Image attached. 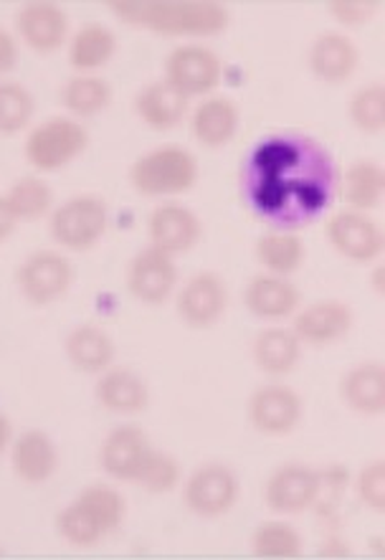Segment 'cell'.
Listing matches in <instances>:
<instances>
[{
    "mask_svg": "<svg viewBox=\"0 0 385 560\" xmlns=\"http://www.w3.org/2000/svg\"><path fill=\"white\" fill-rule=\"evenodd\" d=\"M109 231V206L96 194L71 196L48 215V234L63 252H92Z\"/></svg>",
    "mask_w": 385,
    "mask_h": 560,
    "instance_id": "5",
    "label": "cell"
},
{
    "mask_svg": "<svg viewBox=\"0 0 385 560\" xmlns=\"http://www.w3.org/2000/svg\"><path fill=\"white\" fill-rule=\"evenodd\" d=\"M178 282L180 271L175 256L160 252L150 244L132 256L125 271V287L130 298L148 307L165 305L178 290Z\"/></svg>",
    "mask_w": 385,
    "mask_h": 560,
    "instance_id": "11",
    "label": "cell"
},
{
    "mask_svg": "<svg viewBox=\"0 0 385 560\" xmlns=\"http://www.w3.org/2000/svg\"><path fill=\"white\" fill-rule=\"evenodd\" d=\"M254 256L267 275L292 277L307 261V246L294 231H275L256 238Z\"/></svg>",
    "mask_w": 385,
    "mask_h": 560,
    "instance_id": "29",
    "label": "cell"
},
{
    "mask_svg": "<svg viewBox=\"0 0 385 560\" xmlns=\"http://www.w3.org/2000/svg\"><path fill=\"white\" fill-rule=\"evenodd\" d=\"M381 279H383V267L378 264V267H375V277H373V287H375V292H378V294H383V282H381Z\"/></svg>",
    "mask_w": 385,
    "mask_h": 560,
    "instance_id": "43",
    "label": "cell"
},
{
    "mask_svg": "<svg viewBox=\"0 0 385 560\" xmlns=\"http://www.w3.org/2000/svg\"><path fill=\"white\" fill-rule=\"evenodd\" d=\"M241 485L236 471L221 462L200 464L183 482V502L192 515L215 520L236 508Z\"/></svg>",
    "mask_w": 385,
    "mask_h": 560,
    "instance_id": "8",
    "label": "cell"
},
{
    "mask_svg": "<svg viewBox=\"0 0 385 560\" xmlns=\"http://www.w3.org/2000/svg\"><path fill=\"white\" fill-rule=\"evenodd\" d=\"M325 236L335 254L352 264H378L385 252L381 223L371 213L350 211V208H342L325 221Z\"/></svg>",
    "mask_w": 385,
    "mask_h": 560,
    "instance_id": "10",
    "label": "cell"
},
{
    "mask_svg": "<svg viewBox=\"0 0 385 560\" xmlns=\"http://www.w3.org/2000/svg\"><path fill=\"white\" fill-rule=\"evenodd\" d=\"M15 284L28 305L51 307L67 298L74 284V264L59 249H38L23 259Z\"/></svg>",
    "mask_w": 385,
    "mask_h": 560,
    "instance_id": "7",
    "label": "cell"
},
{
    "mask_svg": "<svg viewBox=\"0 0 385 560\" xmlns=\"http://www.w3.org/2000/svg\"><path fill=\"white\" fill-rule=\"evenodd\" d=\"M11 442H13V423L5 413H0V457L11 450Z\"/></svg>",
    "mask_w": 385,
    "mask_h": 560,
    "instance_id": "42",
    "label": "cell"
},
{
    "mask_svg": "<svg viewBox=\"0 0 385 560\" xmlns=\"http://www.w3.org/2000/svg\"><path fill=\"white\" fill-rule=\"evenodd\" d=\"M8 457H11V469L15 479H21L28 487L46 485L48 479H54L61 464L59 446L42 429H28L23 434L13 436Z\"/></svg>",
    "mask_w": 385,
    "mask_h": 560,
    "instance_id": "18",
    "label": "cell"
},
{
    "mask_svg": "<svg viewBox=\"0 0 385 560\" xmlns=\"http://www.w3.org/2000/svg\"><path fill=\"white\" fill-rule=\"evenodd\" d=\"M104 533L119 530L127 517V500L115 485H90L74 498Z\"/></svg>",
    "mask_w": 385,
    "mask_h": 560,
    "instance_id": "33",
    "label": "cell"
},
{
    "mask_svg": "<svg viewBox=\"0 0 385 560\" xmlns=\"http://www.w3.org/2000/svg\"><path fill=\"white\" fill-rule=\"evenodd\" d=\"M302 340L292 327L269 325L252 342V360L269 378H287L302 360Z\"/></svg>",
    "mask_w": 385,
    "mask_h": 560,
    "instance_id": "26",
    "label": "cell"
},
{
    "mask_svg": "<svg viewBox=\"0 0 385 560\" xmlns=\"http://www.w3.org/2000/svg\"><path fill=\"white\" fill-rule=\"evenodd\" d=\"M163 79L183 97H211L223 82V61L211 46L200 42L178 44L165 56Z\"/></svg>",
    "mask_w": 385,
    "mask_h": 560,
    "instance_id": "6",
    "label": "cell"
},
{
    "mask_svg": "<svg viewBox=\"0 0 385 560\" xmlns=\"http://www.w3.org/2000/svg\"><path fill=\"white\" fill-rule=\"evenodd\" d=\"M112 100H115V90L100 74H74L67 79V84L59 92L61 107L67 109L69 117L79 119V122L107 112Z\"/></svg>",
    "mask_w": 385,
    "mask_h": 560,
    "instance_id": "30",
    "label": "cell"
},
{
    "mask_svg": "<svg viewBox=\"0 0 385 560\" xmlns=\"http://www.w3.org/2000/svg\"><path fill=\"white\" fill-rule=\"evenodd\" d=\"M94 398L104 411L115 416H138L150 406V386L130 368L112 365L96 375Z\"/></svg>",
    "mask_w": 385,
    "mask_h": 560,
    "instance_id": "21",
    "label": "cell"
},
{
    "mask_svg": "<svg viewBox=\"0 0 385 560\" xmlns=\"http://www.w3.org/2000/svg\"><path fill=\"white\" fill-rule=\"evenodd\" d=\"M241 125L238 104L226 94H211L190 112V132L203 148H226L236 138Z\"/></svg>",
    "mask_w": 385,
    "mask_h": 560,
    "instance_id": "22",
    "label": "cell"
},
{
    "mask_svg": "<svg viewBox=\"0 0 385 560\" xmlns=\"http://www.w3.org/2000/svg\"><path fill=\"white\" fill-rule=\"evenodd\" d=\"M21 61V46L15 34H11L8 28H0V79H5L8 74H13L15 67Z\"/></svg>",
    "mask_w": 385,
    "mask_h": 560,
    "instance_id": "40",
    "label": "cell"
},
{
    "mask_svg": "<svg viewBox=\"0 0 385 560\" xmlns=\"http://www.w3.org/2000/svg\"><path fill=\"white\" fill-rule=\"evenodd\" d=\"M130 186L142 198H178L198 186L200 163L192 150L167 142L142 153L130 165Z\"/></svg>",
    "mask_w": 385,
    "mask_h": 560,
    "instance_id": "3",
    "label": "cell"
},
{
    "mask_svg": "<svg viewBox=\"0 0 385 560\" xmlns=\"http://www.w3.org/2000/svg\"><path fill=\"white\" fill-rule=\"evenodd\" d=\"M304 550V538L284 520L259 523L252 533V553L259 560H294Z\"/></svg>",
    "mask_w": 385,
    "mask_h": 560,
    "instance_id": "32",
    "label": "cell"
},
{
    "mask_svg": "<svg viewBox=\"0 0 385 560\" xmlns=\"http://www.w3.org/2000/svg\"><path fill=\"white\" fill-rule=\"evenodd\" d=\"M348 117L358 132L368 138H381L385 132V86L368 82L348 102Z\"/></svg>",
    "mask_w": 385,
    "mask_h": 560,
    "instance_id": "35",
    "label": "cell"
},
{
    "mask_svg": "<svg viewBox=\"0 0 385 560\" xmlns=\"http://www.w3.org/2000/svg\"><path fill=\"white\" fill-rule=\"evenodd\" d=\"M246 416L261 436H289L302 423L304 401L292 386L271 381L248 396Z\"/></svg>",
    "mask_w": 385,
    "mask_h": 560,
    "instance_id": "12",
    "label": "cell"
},
{
    "mask_svg": "<svg viewBox=\"0 0 385 560\" xmlns=\"http://www.w3.org/2000/svg\"><path fill=\"white\" fill-rule=\"evenodd\" d=\"M175 310L183 325L192 330H208L219 325L229 310L226 279L215 271H198L175 294Z\"/></svg>",
    "mask_w": 385,
    "mask_h": 560,
    "instance_id": "14",
    "label": "cell"
},
{
    "mask_svg": "<svg viewBox=\"0 0 385 560\" xmlns=\"http://www.w3.org/2000/svg\"><path fill=\"white\" fill-rule=\"evenodd\" d=\"M310 74L325 84H345L360 69V49L342 31H323L307 49Z\"/></svg>",
    "mask_w": 385,
    "mask_h": 560,
    "instance_id": "19",
    "label": "cell"
},
{
    "mask_svg": "<svg viewBox=\"0 0 385 560\" xmlns=\"http://www.w3.org/2000/svg\"><path fill=\"white\" fill-rule=\"evenodd\" d=\"M69 36V15L54 0H28L15 11V38L34 54L61 51Z\"/></svg>",
    "mask_w": 385,
    "mask_h": 560,
    "instance_id": "13",
    "label": "cell"
},
{
    "mask_svg": "<svg viewBox=\"0 0 385 560\" xmlns=\"http://www.w3.org/2000/svg\"><path fill=\"white\" fill-rule=\"evenodd\" d=\"M132 107L144 127L155 132H171L188 117L190 100L183 97L178 90H173L165 79H158V82L144 84L135 94Z\"/></svg>",
    "mask_w": 385,
    "mask_h": 560,
    "instance_id": "24",
    "label": "cell"
},
{
    "mask_svg": "<svg viewBox=\"0 0 385 560\" xmlns=\"http://www.w3.org/2000/svg\"><path fill=\"white\" fill-rule=\"evenodd\" d=\"M330 19L342 28H363L381 13L378 0H330L327 3Z\"/></svg>",
    "mask_w": 385,
    "mask_h": 560,
    "instance_id": "39",
    "label": "cell"
},
{
    "mask_svg": "<svg viewBox=\"0 0 385 560\" xmlns=\"http://www.w3.org/2000/svg\"><path fill=\"white\" fill-rule=\"evenodd\" d=\"M63 355L71 368L86 375H100L107 368L115 365L117 346L115 338L100 325L82 323L71 327L67 338H63Z\"/></svg>",
    "mask_w": 385,
    "mask_h": 560,
    "instance_id": "25",
    "label": "cell"
},
{
    "mask_svg": "<svg viewBox=\"0 0 385 560\" xmlns=\"http://www.w3.org/2000/svg\"><path fill=\"white\" fill-rule=\"evenodd\" d=\"M107 11L125 26L167 38H211L231 23L219 0H109Z\"/></svg>",
    "mask_w": 385,
    "mask_h": 560,
    "instance_id": "2",
    "label": "cell"
},
{
    "mask_svg": "<svg viewBox=\"0 0 385 560\" xmlns=\"http://www.w3.org/2000/svg\"><path fill=\"white\" fill-rule=\"evenodd\" d=\"M117 49L119 42L115 31L107 23L90 21L69 36L67 59L77 74H96V71H102L107 63H112V59L117 56Z\"/></svg>",
    "mask_w": 385,
    "mask_h": 560,
    "instance_id": "27",
    "label": "cell"
},
{
    "mask_svg": "<svg viewBox=\"0 0 385 560\" xmlns=\"http://www.w3.org/2000/svg\"><path fill=\"white\" fill-rule=\"evenodd\" d=\"M340 175L330 150L304 132H271L241 165L246 206L275 231H296L332 206Z\"/></svg>",
    "mask_w": 385,
    "mask_h": 560,
    "instance_id": "1",
    "label": "cell"
},
{
    "mask_svg": "<svg viewBox=\"0 0 385 560\" xmlns=\"http://www.w3.org/2000/svg\"><path fill=\"white\" fill-rule=\"evenodd\" d=\"M90 148V130L79 119L48 117L31 127L23 140V158L36 173H59L74 165Z\"/></svg>",
    "mask_w": 385,
    "mask_h": 560,
    "instance_id": "4",
    "label": "cell"
},
{
    "mask_svg": "<svg viewBox=\"0 0 385 560\" xmlns=\"http://www.w3.org/2000/svg\"><path fill=\"white\" fill-rule=\"evenodd\" d=\"M36 115V100L28 86L0 79V135L13 138L28 130Z\"/></svg>",
    "mask_w": 385,
    "mask_h": 560,
    "instance_id": "34",
    "label": "cell"
},
{
    "mask_svg": "<svg viewBox=\"0 0 385 560\" xmlns=\"http://www.w3.org/2000/svg\"><path fill=\"white\" fill-rule=\"evenodd\" d=\"M340 398L352 413L378 419L385 413V368L381 360L352 365L340 381Z\"/></svg>",
    "mask_w": 385,
    "mask_h": 560,
    "instance_id": "23",
    "label": "cell"
},
{
    "mask_svg": "<svg viewBox=\"0 0 385 560\" xmlns=\"http://www.w3.org/2000/svg\"><path fill=\"white\" fill-rule=\"evenodd\" d=\"M150 452L152 442L148 431L135 427V423H122V427H115L104 436L100 446V467L115 482L135 485Z\"/></svg>",
    "mask_w": 385,
    "mask_h": 560,
    "instance_id": "16",
    "label": "cell"
},
{
    "mask_svg": "<svg viewBox=\"0 0 385 560\" xmlns=\"http://www.w3.org/2000/svg\"><path fill=\"white\" fill-rule=\"evenodd\" d=\"M355 494L368 510H373L375 515L385 512V462L373 459L368 462L355 477Z\"/></svg>",
    "mask_w": 385,
    "mask_h": 560,
    "instance_id": "38",
    "label": "cell"
},
{
    "mask_svg": "<svg viewBox=\"0 0 385 560\" xmlns=\"http://www.w3.org/2000/svg\"><path fill=\"white\" fill-rule=\"evenodd\" d=\"M21 226V221L15 219L13 208L8 206L5 196H0V244H5L8 238L15 234V229Z\"/></svg>",
    "mask_w": 385,
    "mask_h": 560,
    "instance_id": "41",
    "label": "cell"
},
{
    "mask_svg": "<svg viewBox=\"0 0 385 560\" xmlns=\"http://www.w3.org/2000/svg\"><path fill=\"white\" fill-rule=\"evenodd\" d=\"M323 492V471L312 469L307 464L289 462L269 475L264 485V505L277 515H302L317 505Z\"/></svg>",
    "mask_w": 385,
    "mask_h": 560,
    "instance_id": "9",
    "label": "cell"
},
{
    "mask_svg": "<svg viewBox=\"0 0 385 560\" xmlns=\"http://www.w3.org/2000/svg\"><path fill=\"white\" fill-rule=\"evenodd\" d=\"M148 238L150 246L171 256L188 254L203 238V221L183 203H158L148 215Z\"/></svg>",
    "mask_w": 385,
    "mask_h": 560,
    "instance_id": "17",
    "label": "cell"
},
{
    "mask_svg": "<svg viewBox=\"0 0 385 560\" xmlns=\"http://www.w3.org/2000/svg\"><path fill=\"white\" fill-rule=\"evenodd\" d=\"M5 201L13 208L15 219L21 223H34L48 219L56 208L54 188L42 178V175H23L5 190Z\"/></svg>",
    "mask_w": 385,
    "mask_h": 560,
    "instance_id": "31",
    "label": "cell"
},
{
    "mask_svg": "<svg viewBox=\"0 0 385 560\" xmlns=\"http://www.w3.org/2000/svg\"><path fill=\"white\" fill-rule=\"evenodd\" d=\"M56 533H59L61 540H67L71 548L82 550L96 548L104 538H107V533L94 523L90 512L79 505L77 500H71L67 508L59 510V515H56Z\"/></svg>",
    "mask_w": 385,
    "mask_h": 560,
    "instance_id": "36",
    "label": "cell"
},
{
    "mask_svg": "<svg viewBox=\"0 0 385 560\" xmlns=\"http://www.w3.org/2000/svg\"><path fill=\"white\" fill-rule=\"evenodd\" d=\"M244 307L264 323H282L302 307V292L289 277L261 271L244 287Z\"/></svg>",
    "mask_w": 385,
    "mask_h": 560,
    "instance_id": "20",
    "label": "cell"
},
{
    "mask_svg": "<svg viewBox=\"0 0 385 560\" xmlns=\"http://www.w3.org/2000/svg\"><path fill=\"white\" fill-rule=\"evenodd\" d=\"M342 198L350 211L371 213L385 196V167L373 158H358L342 175Z\"/></svg>",
    "mask_w": 385,
    "mask_h": 560,
    "instance_id": "28",
    "label": "cell"
},
{
    "mask_svg": "<svg viewBox=\"0 0 385 560\" xmlns=\"http://www.w3.org/2000/svg\"><path fill=\"white\" fill-rule=\"evenodd\" d=\"M292 330L304 348H327L348 338L355 327V312L342 300H317L294 312Z\"/></svg>",
    "mask_w": 385,
    "mask_h": 560,
    "instance_id": "15",
    "label": "cell"
},
{
    "mask_svg": "<svg viewBox=\"0 0 385 560\" xmlns=\"http://www.w3.org/2000/svg\"><path fill=\"white\" fill-rule=\"evenodd\" d=\"M183 485V467L171 452H160L152 446L148 462L140 471L135 487L150 494H167Z\"/></svg>",
    "mask_w": 385,
    "mask_h": 560,
    "instance_id": "37",
    "label": "cell"
}]
</instances>
